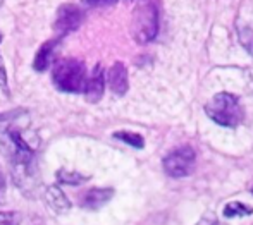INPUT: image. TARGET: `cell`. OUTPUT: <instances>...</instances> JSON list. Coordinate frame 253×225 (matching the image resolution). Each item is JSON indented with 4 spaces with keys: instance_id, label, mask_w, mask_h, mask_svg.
Wrapping results in <instances>:
<instances>
[{
    "instance_id": "5b68a950",
    "label": "cell",
    "mask_w": 253,
    "mask_h": 225,
    "mask_svg": "<svg viewBox=\"0 0 253 225\" xmlns=\"http://www.w3.org/2000/svg\"><path fill=\"white\" fill-rule=\"evenodd\" d=\"M195 151L191 146H181L164 158V170L170 177H186L195 169Z\"/></svg>"
},
{
    "instance_id": "9a60e30c",
    "label": "cell",
    "mask_w": 253,
    "mask_h": 225,
    "mask_svg": "<svg viewBox=\"0 0 253 225\" xmlns=\"http://www.w3.org/2000/svg\"><path fill=\"white\" fill-rule=\"evenodd\" d=\"M240 43L247 48L248 53L253 55V30L250 28H241L240 30Z\"/></svg>"
},
{
    "instance_id": "52a82bcc",
    "label": "cell",
    "mask_w": 253,
    "mask_h": 225,
    "mask_svg": "<svg viewBox=\"0 0 253 225\" xmlns=\"http://www.w3.org/2000/svg\"><path fill=\"white\" fill-rule=\"evenodd\" d=\"M107 84L116 95L123 96L124 93L129 88V83H127V69L123 62H116L107 73Z\"/></svg>"
},
{
    "instance_id": "3957f363",
    "label": "cell",
    "mask_w": 253,
    "mask_h": 225,
    "mask_svg": "<svg viewBox=\"0 0 253 225\" xmlns=\"http://www.w3.org/2000/svg\"><path fill=\"white\" fill-rule=\"evenodd\" d=\"M205 112L215 124L224 127H236L243 119L240 100L231 93H217L212 102L205 105Z\"/></svg>"
},
{
    "instance_id": "7c38bea8",
    "label": "cell",
    "mask_w": 253,
    "mask_h": 225,
    "mask_svg": "<svg viewBox=\"0 0 253 225\" xmlns=\"http://www.w3.org/2000/svg\"><path fill=\"white\" fill-rule=\"evenodd\" d=\"M222 213H224V217H227V219H233V217H247V215H252L253 208L252 206L243 205L241 201H231L224 206Z\"/></svg>"
},
{
    "instance_id": "9c48e42d",
    "label": "cell",
    "mask_w": 253,
    "mask_h": 225,
    "mask_svg": "<svg viewBox=\"0 0 253 225\" xmlns=\"http://www.w3.org/2000/svg\"><path fill=\"white\" fill-rule=\"evenodd\" d=\"M59 45H60V38H53V40L45 41V43L40 46V50H38L37 57H35V62H33L35 71L43 73V71H47L48 67H50Z\"/></svg>"
},
{
    "instance_id": "8fae6325",
    "label": "cell",
    "mask_w": 253,
    "mask_h": 225,
    "mask_svg": "<svg viewBox=\"0 0 253 225\" xmlns=\"http://www.w3.org/2000/svg\"><path fill=\"white\" fill-rule=\"evenodd\" d=\"M45 199H47L48 206H50L52 210H55L57 213H64L71 208V203H69V199H67L66 192H64L59 186H50V188H47V191H45Z\"/></svg>"
},
{
    "instance_id": "4fadbf2b",
    "label": "cell",
    "mask_w": 253,
    "mask_h": 225,
    "mask_svg": "<svg viewBox=\"0 0 253 225\" xmlns=\"http://www.w3.org/2000/svg\"><path fill=\"white\" fill-rule=\"evenodd\" d=\"M114 138L121 139L123 143H127L133 148H143L145 146V139L136 133H127V131H119V133H114Z\"/></svg>"
},
{
    "instance_id": "44dd1931",
    "label": "cell",
    "mask_w": 253,
    "mask_h": 225,
    "mask_svg": "<svg viewBox=\"0 0 253 225\" xmlns=\"http://www.w3.org/2000/svg\"><path fill=\"white\" fill-rule=\"evenodd\" d=\"M252 192H253V188H252Z\"/></svg>"
},
{
    "instance_id": "8992f818",
    "label": "cell",
    "mask_w": 253,
    "mask_h": 225,
    "mask_svg": "<svg viewBox=\"0 0 253 225\" xmlns=\"http://www.w3.org/2000/svg\"><path fill=\"white\" fill-rule=\"evenodd\" d=\"M84 19L83 10L80 9L74 3H66V5H60L57 10L55 23H53V30L57 35H67L76 31L81 26Z\"/></svg>"
},
{
    "instance_id": "ba28073f",
    "label": "cell",
    "mask_w": 253,
    "mask_h": 225,
    "mask_svg": "<svg viewBox=\"0 0 253 225\" xmlns=\"http://www.w3.org/2000/svg\"><path fill=\"white\" fill-rule=\"evenodd\" d=\"M112 196H114L112 188H93L83 194L81 205L88 210H98V208H102L103 205H107Z\"/></svg>"
},
{
    "instance_id": "30bf717a",
    "label": "cell",
    "mask_w": 253,
    "mask_h": 225,
    "mask_svg": "<svg viewBox=\"0 0 253 225\" xmlns=\"http://www.w3.org/2000/svg\"><path fill=\"white\" fill-rule=\"evenodd\" d=\"M103 90H105V76H103V69L102 66L98 64L95 67L93 74L88 79L86 83V90H84V95H86V100L91 103L98 102V100L103 96Z\"/></svg>"
},
{
    "instance_id": "5bb4252c",
    "label": "cell",
    "mask_w": 253,
    "mask_h": 225,
    "mask_svg": "<svg viewBox=\"0 0 253 225\" xmlns=\"http://www.w3.org/2000/svg\"><path fill=\"white\" fill-rule=\"evenodd\" d=\"M57 179L62 182V184L80 186L81 182H86L88 177L81 176V174H78V172H66V170H59V174H57Z\"/></svg>"
},
{
    "instance_id": "7a4b0ae2",
    "label": "cell",
    "mask_w": 253,
    "mask_h": 225,
    "mask_svg": "<svg viewBox=\"0 0 253 225\" xmlns=\"http://www.w3.org/2000/svg\"><path fill=\"white\" fill-rule=\"evenodd\" d=\"M53 84L60 91L66 93H81L86 90V67L81 60L76 59H64L53 66L52 71Z\"/></svg>"
},
{
    "instance_id": "ac0fdd59",
    "label": "cell",
    "mask_w": 253,
    "mask_h": 225,
    "mask_svg": "<svg viewBox=\"0 0 253 225\" xmlns=\"http://www.w3.org/2000/svg\"><path fill=\"white\" fill-rule=\"evenodd\" d=\"M117 0H84V3L88 5H93V7H103V5H112L116 3Z\"/></svg>"
},
{
    "instance_id": "277c9868",
    "label": "cell",
    "mask_w": 253,
    "mask_h": 225,
    "mask_svg": "<svg viewBox=\"0 0 253 225\" xmlns=\"http://www.w3.org/2000/svg\"><path fill=\"white\" fill-rule=\"evenodd\" d=\"M131 33H133L134 40L141 45L155 40L157 33H159V10H157L155 3H143L134 10Z\"/></svg>"
},
{
    "instance_id": "ffe728a7",
    "label": "cell",
    "mask_w": 253,
    "mask_h": 225,
    "mask_svg": "<svg viewBox=\"0 0 253 225\" xmlns=\"http://www.w3.org/2000/svg\"><path fill=\"white\" fill-rule=\"evenodd\" d=\"M0 5H2V0H0Z\"/></svg>"
},
{
    "instance_id": "e0dca14e",
    "label": "cell",
    "mask_w": 253,
    "mask_h": 225,
    "mask_svg": "<svg viewBox=\"0 0 253 225\" xmlns=\"http://www.w3.org/2000/svg\"><path fill=\"white\" fill-rule=\"evenodd\" d=\"M0 41H2V35H0ZM0 90L5 93V95H9V84H7V71H5V66H3L2 55H0Z\"/></svg>"
},
{
    "instance_id": "d6986e66",
    "label": "cell",
    "mask_w": 253,
    "mask_h": 225,
    "mask_svg": "<svg viewBox=\"0 0 253 225\" xmlns=\"http://www.w3.org/2000/svg\"><path fill=\"white\" fill-rule=\"evenodd\" d=\"M5 201V176L2 172V167H0V205Z\"/></svg>"
},
{
    "instance_id": "2e32d148",
    "label": "cell",
    "mask_w": 253,
    "mask_h": 225,
    "mask_svg": "<svg viewBox=\"0 0 253 225\" xmlns=\"http://www.w3.org/2000/svg\"><path fill=\"white\" fill-rule=\"evenodd\" d=\"M21 213L0 212V225H21Z\"/></svg>"
},
{
    "instance_id": "6da1fadb",
    "label": "cell",
    "mask_w": 253,
    "mask_h": 225,
    "mask_svg": "<svg viewBox=\"0 0 253 225\" xmlns=\"http://www.w3.org/2000/svg\"><path fill=\"white\" fill-rule=\"evenodd\" d=\"M3 155L9 158L12 169V179L17 188L23 191H30L38 184V170L35 165V151L21 136L19 131L9 129L0 136Z\"/></svg>"
}]
</instances>
